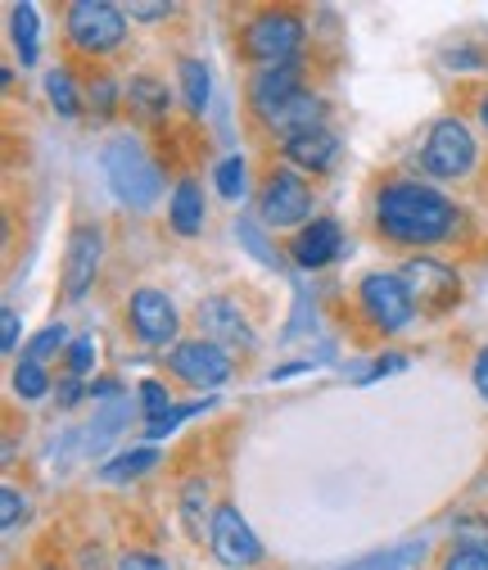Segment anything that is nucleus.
<instances>
[{
	"label": "nucleus",
	"instance_id": "obj_1",
	"mask_svg": "<svg viewBox=\"0 0 488 570\" xmlns=\"http://www.w3.org/2000/svg\"><path fill=\"white\" fill-rule=\"evenodd\" d=\"M376 227L394 245H439L457 227V208L426 181H394L376 199Z\"/></svg>",
	"mask_w": 488,
	"mask_h": 570
},
{
	"label": "nucleus",
	"instance_id": "obj_2",
	"mask_svg": "<svg viewBox=\"0 0 488 570\" xmlns=\"http://www.w3.org/2000/svg\"><path fill=\"white\" fill-rule=\"evenodd\" d=\"M100 164H104L109 190H113L127 208L146 213V208H155V204H159L163 177H159V168H155V159L146 155L141 140H131V136H113L109 146H104V155H100Z\"/></svg>",
	"mask_w": 488,
	"mask_h": 570
},
{
	"label": "nucleus",
	"instance_id": "obj_3",
	"mask_svg": "<svg viewBox=\"0 0 488 570\" xmlns=\"http://www.w3.org/2000/svg\"><path fill=\"white\" fill-rule=\"evenodd\" d=\"M240 46L258 68H286L303 50V19L295 10H262L249 19Z\"/></svg>",
	"mask_w": 488,
	"mask_h": 570
},
{
	"label": "nucleus",
	"instance_id": "obj_4",
	"mask_svg": "<svg viewBox=\"0 0 488 570\" xmlns=\"http://www.w3.org/2000/svg\"><path fill=\"white\" fill-rule=\"evenodd\" d=\"M63 28L82 55H109L127 37V14L109 0H73L63 14Z\"/></svg>",
	"mask_w": 488,
	"mask_h": 570
},
{
	"label": "nucleus",
	"instance_id": "obj_5",
	"mask_svg": "<svg viewBox=\"0 0 488 570\" xmlns=\"http://www.w3.org/2000/svg\"><path fill=\"white\" fill-rule=\"evenodd\" d=\"M358 304H362L367 322H371L376 331H385V335L411 326V317H416V304H411V295H407V281L394 276V272H371V276L358 285Z\"/></svg>",
	"mask_w": 488,
	"mask_h": 570
},
{
	"label": "nucleus",
	"instance_id": "obj_6",
	"mask_svg": "<svg viewBox=\"0 0 488 570\" xmlns=\"http://www.w3.org/2000/svg\"><path fill=\"white\" fill-rule=\"evenodd\" d=\"M421 168L430 177H444V181H457L475 168V136L461 118H439L430 140H426V155H421Z\"/></svg>",
	"mask_w": 488,
	"mask_h": 570
},
{
	"label": "nucleus",
	"instance_id": "obj_7",
	"mask_svg": "<svg viewBox=\"0 0 488 570\" xmlns=\"http://www.w3.org/2000/svg\"><path fill=\"white\" fill-rule=\"evenodd\" d=\"M398 276L407 281V295H411V304L421 308V313L444 317V313L461 299V281H457V272L444 267V263H435V258H411Z\"/></svg>",
	"mask_w": 488,
	"mask_h": 570
},
{
	"label": "nucleus",
	"instance_id": "obj_8",
	"mask_svg": "<svg viewBox=\"0 0 488 570\" xmlns=\"http://www.w3.org/2000/svg\"><path fill=\"white\" fill-rule=\"evenodd\" d=\"M168 367L172 376H181L186 385H199V390H213V385H227L231 381V353L213 340H186L168 353Z\"/></svg>",
	"mask_w": 488,
	"mask_h": 570
},
{
	"label": "nucleus",
	"instance_id": "obj_9",
	"mask_svg": "<svg viewBox=\"0 0 488 570\" xmlns=\"http://www.w3.org/2000/svg\"><path fill=\"white\" fill-rule=\"evenodd\" d=\"M258 213H262V223L276 227V232L308 223V213H312V190H308V181L295 177V173H271L267 186H262V195H258Z\"/></svg>",
	"mask_w": 488,
	"mask_h": 570
},
{
	"label": "nucleus",
	"instance_id": "obj_10",
	"mask_svg": "<svg viewBox=\"0 0 488 570\" xmlns=\"http://www.w3.org/2000/svg\"><path fill=\"white\" fill-rule=\"evenodd\" d=\"M104 263V232L96 223H82L68 236V254H63V295L68 299H82Z\"/></svg>",
	"mask_w": 488,
	"mask_h": 570
},
{
	"label": "nucleus",
	"instance_id": "obj_11",
	"mask_svg": "<svg viewBox=\"0 0 488 570\" xmlns=\"http://www.w3.org/2000/svg\"><path fill=\"white\" fill-rule=\"evenodd\" d=\"M208 543H213V557H218L222 566H231V570H249V566L262 561V543H258V534L249 530V521H245L240 508H231V503L218 508V517H213V534H208Z\"/></svg>",
	"mask_w": 488,
	"mask_h": 570
},
{
	"label": "nucleus",
	"instance_id": "obj_12",
	"mask_svg": "<svg viewBox=\"0 0 488 570\" xmlns=\"http://www.w3.org/2000/svg\"><path fill=\"white\" fill-rule=\"evenodd\" d=\"M127 322L146 344H168L177 335V304L163 291H136L127 299Z\"/></svg>",
	"mask_w": 488,
	"mask_h": 570
},
{
	"label": "nucleus",
	"instance_id": "obj_13",
	"mask_svg": "<svg viewBox=\"0 0 488 570\" xmlns=\"http://www.w3.org/2000/svg\"><path fill=\"white\" fill-rule=\"evenodd\" d=\"M339 249H343V240H339V223L335 218H312L295 240H290V254H295V263L299 267H326L330 258H339Z\"/></svg>",
	"mask_w": 488,
	"mask_h": 570
},
{
	"label": "nucleus",
	"instance_id": "obj_14",
	"mask_svg": "<svg viewBox=\"0 0 488 570\" xmlns=\"http://www.w3.org/2000/svg\"><path fill=\"white\" fill-rule=\"evenodd\" d=\"M299 63H286V68H258V78L249 87V105L258 109V118H271L290 96H299Z\"/></svg>",
	"mask_w": 488,
	"mask_h": 570
},
{
	"label": "nucleus",
	"instance_id": "obj_15",
	"mask_svg": "<svg viewBox=\"0 0 488 570\" xmlns=\"http://www.w3.org/2000/svg\"><path fill=\"white\" fill-rule=\"evenodd\" d=\"M281 155H286L295 168H308V173H326V168L335 164V155H339V140H335V131H326V127H312V131H299V136L281 140Z\"/></svg>",
	"mask_w": 488,
	"mask_h": 570
},
{
	"label": "nucleus",
	"instance_id": "obj_16",
	"mask_svg": "<svg viewBox=\"0 0 488 570\" xmlns=\"http://www.w3.org/2000/svg\"><path fill=\"white\" fill-rule=\"evenodd\" d=\"M199 326L213 335V344H236V348H253V331L245 326L240 308L231 299H203L199 304Z\"/></svg>",
	"mask_w": 488,
	"mask_h": 570
},
{
	"label": "nucleus",
	"instance_id": "obj_17",
	"mask_svg": "<svg viewBox=\"0 0 488 570\" xmlns=\"http://www.w3.org/2000/svg\"><path fill=\"white\" fill-rule=\"evenodd\" d=\"M321 114H326V105H321V96H312V91H299V96H290L281 109H276L271 118H262L271 131H281L286 140L290 136H299V131H312V127H321Z\"/></svg>",
	"mask_w": 488,
	"mask_h": 570
},
{
	"label": "nucleus",
	"instance_id": "obj_18",
	"mask_svg": "<svg viewBox=\"0 0 488 570\" xmlns=\"http://www.w3.org/2000/svg\"><path fill=\"white\" fill-rule=\"evenodd\" d=\"M213 508H208V480L203 475H190L181 484V521H186V534L190 539H203V534H213Z\"/></svg>",
	"mask_w": 488,
	"mask_h": 570
},
{
	"label": "nucleus",
	"instance_id": "obj_19",
	"mask_svg": "<svg viewBox=\"0 0 488 570\" xmlns=\"http://www.w3.org/2000/svg\"><path fill=\"white\" fill-rule=\"evenodd\" d=\"M168 218H172V232H177V236H199V232H203V190H199L195 181H181V186L172 190Z\"/></svg>",
	"mask_w": 488,
	"mask_h": 570
},
{
	"label": "nucleus",
	"instance_id": "obj_20",
	"mask_svg": "<svg viewBox=\"0 0 488 570\" xmlns=\"http://www.w3.org/2000/svg\"><path fill=\"white\" fill-rule=\"evenodd\" d=\"M426 552H430L426 539H407V543H394L385 552H371V557L343 566V570H416V566L426 561Z\"/></svg>",
	"mask_w": 488,
	"mask_h": 570
},
{
	"label": "nucleus",
	"instance_id": "obj_21",
	"mask_svg": "<svg viewBox=\"0 0 488 570\" xmlns=\"http://www.w3.org/2000/svg\"><path fill=\"white\" fill-rule=\"evenodd\" d=\"M10 32H14V46H19V55H23V63H37V55H41V19H37V6H14L10 10Z\"/></svg>",
	"mask_w": 488,
	"mask_h": 570
},
{
	"label": "nucleus",
	"instance_id": "obj_22",
	"mask_svg": "<svg viewBox=\"0 0 488 570\" xmlns=\"http://www.w3.org/2000/svg\"><path fill=\"white\" fill-rule=\"evenodd\" d=\"M127 100H131V109H141L150 122H159V118L168 114V87H163L159 78H150V73L131 78V87H127Z\"/></svg>",
	"mask_w": 488,
	"mask_h": 570
},
{
	"label": "nucleus",
	"instance_id": "obj_23",
	"mask_svg": "<svg viewBox=\"0 0 488 570\" xmlns=\"http://www.w3.org/2000/svg\"><path fill=\"white\" fill-rule=\"evenodd\" d=\"M177 73H181V91H186V105L195 109V114H203V105H208V91H213V82H208V68L199 63V59H181L177 63Z\"/></svg>",
	"mask_w": 488,
	"mask_h": 570
},
{
	"label": "nucleus",
	"instance_id": "obj_24",
	"mask_svg": "<svg viewBox=\"0 0 488 570\" xmlns=\"http://www.w3.org/2000/svg\"><path fill=\"white\" fill-rule=\"evenodd\" d=\"M155 462H159L155 449H131V453H118L113 462H104V466H100V480H131V475H146Z\"/></svg>",
	"mask_w": 488,
	"mask_h": 570
},
{
	"label": "nucleus",
	"instance_id": "obj_25",
	"mask_svg": "<svg viewBox=\"0 0 488 570\" xmlns=\"http://www.w3.org/2000/svg\"><path fill=\"white\" fill-rule=\"evenodd\" d=\"M46 91H50V105H54V114H63V118H78L82 100H78V87H73V78H68V73H50V78H46Z\"/></svg>",
	"mask_w": 488,
	"mask_h": 570
},
{
	"label": "nucleus",
	"instance_id": "obj_26",
	"mask_svg": "<svg viewBox=\"0 0 488 570\" xmlns=\"http://www.w3.org/2000/svg\"><path fill=\"white\" fill-rule=\"evenodd\" d=\"M23 521H28V498H23V489L6 484V489H0V530L14 534Z\"/></svg>",
	"mask_w": 488,
	"mask_h": 570
},
{
	"label": "nucleus",
	"instance_id": "obj_27",
	"mask_svg": "<svg viewBox=\"0 0 488 570\" xmlns=\"http://www.w3.org/2000/svg\"><path fill=\"white\" fill-rule=\"evenodd\" d=\"M122 416H127V399L109 403V407H104V412L96 416V425H91V431H87V444H91V449H104V440L122 431Z\"/></svg>",
	"mask_w": 488,
	"mask_h": 570
},
{
	"label": "nucleus",
	"instance_id": "obj_28",
	"mask_svg": "<svg viewBox=\"0 0 488 570\" xmlns=\"http://www.w3.org/2000/svg\"><path fill=\"white\" fill-rule=\"evenodd\" d=\"M46 390H50V376H46V367L23 358V363L14 367V394H19V399H41Z\"/></svg>",
	"mask_w": 488,
	"mask_h": 570
},
{
	"label": "nucleus",
	"instance_id": "obj_29",
	"mask_svg": "<svg viewBox=\"0 0 488 570\" xmlns=\"http://www.w3.org/2000/svg\"><path fill=\"white\" fill-rule=\"evenodd\" d=\"M68 344V331L63 326H46V331H37L32 340H28V363H46L50 353H59Z\"/></svg>",
	"mask_w": 488,
	"mask_h": 570
},
{
	"label": "nucleus",
	"instance_id": "obj_30",
	"mask_svg": "<svg viewBox=\"0 0 488 570\" xmlns=\"http://www.w3.org/2000/svg\"><path fill=\"white\" fill-rule=\"evenodd\" d=\"M218 190H222L227 199H240V195H245V159H240V155H231V159L218 164Z\"/></svg>",
	"mask_w": 488,
	"mask_h": 570
},
{
	"label": "nucleus",
	"instance_id": "obj_31",
	"mask_svg": "<svg viewBox=\"0 0 488 570\" xmlns=\"http://www.w3.org/2000/svg\"><path fill=\"white\" fill-rule=\"evenodd\" d=\"M203 407H208V403H181V407H172L168 416L150 421V425H146V435H150V440H163L168 431H177V425H181L186 416H195V412H203Z\"/></svg>",
	"mask_w": 488,
	"mask_h": 570
},
{
	"label": "nucleus",
	"instance_id": "obj_32",
	"mask_svg": "<svg viewBox=\"0 0 488 570\" xmlns=\"http://www.w3.org/2000/svg\"><path fill=\"white\" fill-rule=\"evenodd\" d=\"M141 407H146V425H150V421H159V416H168V412H172L168 390H163L159 381H146V385H141Z\"/></svg>",
	"mask_w": 488,
	"mask_h": 570
},
{
	"label": "nucleus",
	"instance_id": "obj_33",
	"mask_svg": "<svg viewBox=\"0 0 488 570\" xmlns=\"http://www.w3.org/2000/svg\"><path fill=\"white\" fill-rule=\"evenodd\" d=\"M488 543V517H457V548H484Z\"/></svg>",
	"mask_w": 488,
	"mask_h": 570
},
{
	"label": "nucleus",
	"instance_id": "obj_34",
	"mask_svg": "<svg viewBox=\"0 0 488 570\" xmlns=\"http://www.w3.org/2000/svg\"><path fill=\"white\" fill-rule=\"evenodd\" d=\"M439 570H488V548H452Z\"/></svg>",
	"mask_w": 488,
	"mask_h": 570
},
{
	"label": "nucleus",
	"instance_id": "obj_35",
	"mask_svg": "<svg viewBox=\"0 0 488 570\" xmlns=\"http://www.w3.org/2000/svg\"><path fill=\"white\" fill-rule=\"evenodd\" d=\"M91 363H96V335H78L73 348H68V372L82 376V372H91Z\"/></svg>",
	"mask_w": 488,
	"mask_h": 570
},
{
	"label": "nucleus",
	"instance_id": "obj_36",
	"mask_svg": "<svg viewBox=\"0 0 488 570\" xmlns=\"http://www.w3.org/2000/svg\"><path fill=\"white\" fill-rule=\"evenodd\" d=\"M236 232H240V245H245V249H253V254H258L262 263H271V267L281 263V254H271V249L262 245V232H258L253 223H245V218H240V227H236Z\"/></svg>",
	"mask_w": 488,
	"mask_h": 570
},
{
	"label": "nucleus",
	"instance_id": "obj_37",
	"mask_svg": "<svg viewBox=\"0 0 488 570\" xmlns=\"http://www.w3.org/2000/svg\"><path fill=\"white\" fill-rule=\"evenodd\" d=\"M0 348L6 353L19 348V313L14 308H0Z\"/></svg>",
	"mask_w": 488,
	"mask_h": 570
},
{
	"label": "nucleus",
	"instance_id": "obj_38",
	"mask_svg": "<svg viewBox=\"0 0 488 570\" xmlns=\"http://www.w3.org/2000/svg\"><path fill=\"white\" fill-rule=\"evenodd\" d=\"M91 100H96V114H113V105H118V87H113L109 78H100V82L91 87Z\"/></svg>",
	"mask_w": 488,
	"mask_h": 570
},
{
	"label": "nucleus",
	"instance_id": "obj_39",
	"mask_svg": "<svg viewBox=\"0 0 488 570\" xmlns=\"http://www.w3.org/2000/svg\"><path fill=\"white\" fill-rule=\"evenodd\" d=\"M118 570H168V561H159V557H150V552H127V557L118 561Z\"/></svg>",
	"mask_w": 488,
	"mask_h": 570
},
{
	"label": "nucleus",
	"instance_id": "obj_40",
	"mask_svg": "<svg viewBox=\"0 0 488 570\" xmlns=\"http://www.w3.org/2000/svg\"><path fill=\"white\" fill-rule=\"evenodd\" d=\"M82 394H87V390H82V381H78V376H68V381H59V390H54L59 407H73V403H78Z\"/></svg>",
	"mask_w": 488,
	"mask_h": 570
},
{
	"label": "nucleus",
	"instance_id": "obj_41",
	"mask_svg": "<svg viewBox=\"0 0 488 570\" xmlns=\"http://www.w3.org/2000/svg\"><path fill=\"white\" fill-rule=\"evenodd\" d=\"M127 14H131V19H141V23H155V19H168L172 6H131Z\"/></svg>",
	"mask_w": 488,
	"mask_h": 570
},
{
	"label": "nucleus",
	"instance_id": "obj_42",
	"mask_svg": "<svg viewBox=\"0 0 488 570\" xmlns=\"http://www.w3.org/2000/svg\"><path fill=\"white\" fill-rule=\"evenodd\" d=\"M470 376H475V390H479V399L488 403V348H484L479 358H475V372H470Z\"/></svg>",
	"mask_w": 488,
	"mask_h": 570
},
{
	"label": "nucleus",
	"instance_id": "obj_43",
	"mask_svg": "<svg viewBox=\"0 0 488 570\" xmlns=\"http://www.w3.org/2000/svg\"><path fill=\"white\" fill-rule=\"evenodd\" d=\"M479 122H484V131H488V91L479 96Z\"/></svg>",
	"mask_w": 488,
	"mask_h": 570
},
{
	"label": "nucleus",
	"instance_id": "obj_44",
	"mask_svg": "<svg viewBox=\"0 0 488 570\" xmlns=\"http://www.w3.org/2000/svg\"><path fill=\"white\" fill-rule=\"evenodd\" d=\"M41 570H59V566H41Z\"/></svg>",
	"mask_w": 488,
	"mask_h": 570
}]
</instances>
